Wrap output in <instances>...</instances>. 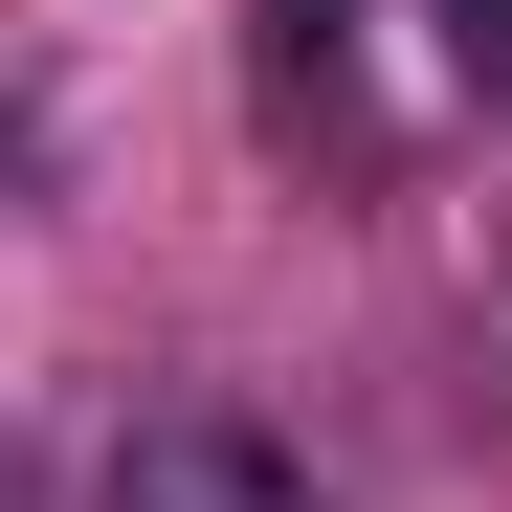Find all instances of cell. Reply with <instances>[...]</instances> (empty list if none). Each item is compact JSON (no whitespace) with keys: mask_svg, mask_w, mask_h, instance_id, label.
Instances as JSON below:
<instances>
[{"mask_svg":"<svg viewBox=\"0 0 512 512\" xmlns=\"http://www.w3.org/2000/svg\"><path fill=\"white\" fill-rule=\"evenodd\" d=\"M90 512H334V490H312L290 423H245V401H134L112 468H90Z\"/></svg>","mask_w":512,"mask_h":512,"instance_id":"obj_1","label":"cell"},{"mask_svg":"<svg viewBox=\"0 0 512 512\" xmlns=\"http://www.w3.org/2000/svg\"><path fill=\"white\" fill-rule=\"evenodd\" d=\"M423 23H446V90H490V112H512V0H423Z\"/></svg>","mask_w":512,"mask_h":512,"instance_id":"obj_2","label":"cell"},{"mask_svg":"<svg viewBox=\"0 0 512 512\" xmlns=\"http://www.w3.org/2000/svg\"><path fill=\"white\" fill-rule=\"evenodd\" d=\"M0 512H23V446H0Z\"/></svg>","mask_w":512,"mask_h":512,"instance_id":"obj_3","label":"cell"}]
</instances>
